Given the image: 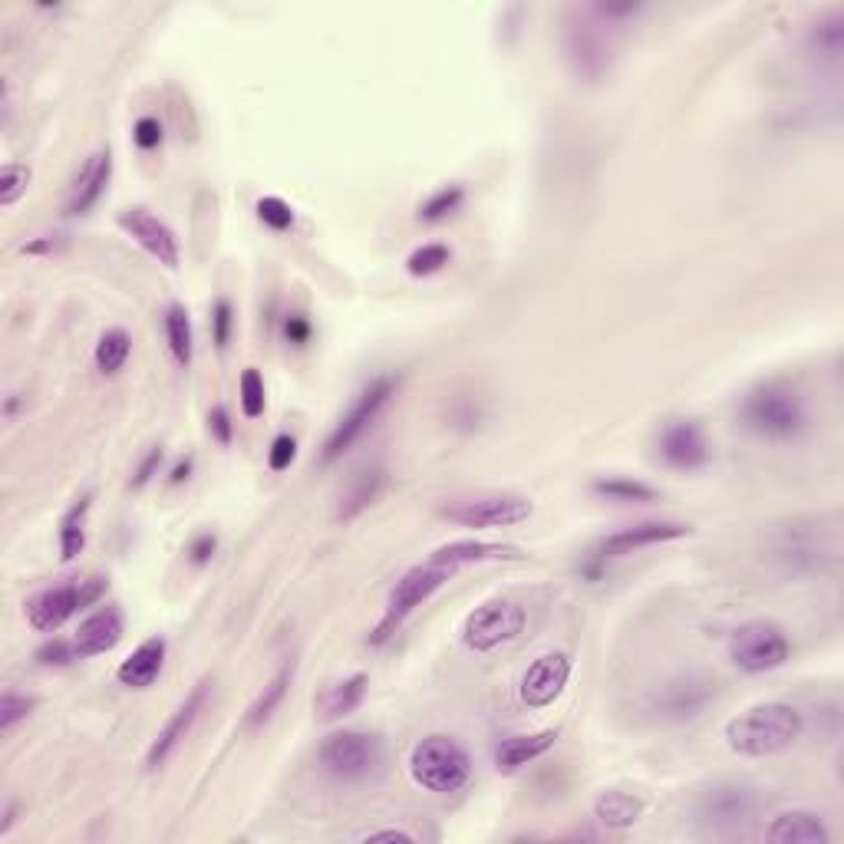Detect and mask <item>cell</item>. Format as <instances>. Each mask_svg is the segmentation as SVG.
Wrapping results in <instances>:
<instances>
[{
    "mask_svg": "<svg viewBox=\"0 0 844 844\" xmlns=\"http://www.w3.org/2000/svg\"><path fill=\"white\" fill-rule=\"evenodd\" d=\"M765 838L772 844H828L832 835H828L825 822H822L815 812L795 808V812H782V815L768 825Z\"/></svg>",
    "mask_w": 844,
    "mask_h": 844,
    "instance_id": "7402d4cb",
    "label": "cell"
},
{
    "mask_svg": "<svg viewBox=\"0 0 844 844\" xmlns=\"http://www.w3.org/2000/svg\"><path fill=\"white\" fill-rule=\"evenodd\" d=\"M802 733H805V719L788 703H758L726 723L729 749L746 755V758L778 755L788 746H795L802 739Z\"/></svg>",
    "mask_w": 844,
    "mask_h": 844,
    "instance_id": "6da1fadb",
    "label": "cell"
},
{
    "mask_svg": "<svg viewBox=\"0 0 844 844\" xmlns=\"http://www.w3.org/2000/svg\"><path fill=\"white\" fill-rule=\"evenodd\" d=\"M453 570H456V567H446V564L436 562L409 567V570L393 584V590H389L386 614L379 617V624H376L374 634H370V647H383V644L403 627V620H406L416 607H423V604L453 577Z\"/></svg>",
    "mask_w": 844,
    "mask_h": 844,
    "instance_id": "5b68a950",
    "label": "cell"
},
{
    "mask_svg": "<svg viewBox=\"0 0 844 844\" xmlns=\"http://www.w3.org/2000/svg\"><path fill=\"white\" fill-rule=\"evenodd\" d=\"M208 433H211V439H215L218 446H231V439H235V423H231L228 406H215V409L208 413Z\"/></svg>",
    "mask_w": 844,
    "mask_h": 844,
    "instance_id": "ee69618b",
    "label": "cell"
},
{
    "mask_svg": "<svg viewBox=\"0 0 844 844\" xmlns=\"http://www.w3.org/2000/svg\"><path fill=\"white\" fill-rule=\"evenodd\" d=\"M693 528L683 525V522H641V525H630V528H620L614 535H607L594 558L600 562H610V558H624V555H634L641 548H654V545H663V542H676V538H686Z\"/></svg>",
    "mask_w": 844,
    "mask_h": 844,
    "instance_id": "5bb4252c",
    "label": "cell"
},
{
    "mask_svg": "<svg viewBox=\"0 0 844 844\" xmlns=\"http://www.w3.org/2000/svg\"><path fill=\"white\" fill-rule=\"evenodd\" d=\"M396 386H399V379L396 376H376L370 379L367 386H364V393L354 399V406L347 409V416L334 426V433L327 436V443H324V449H320V463L324 466H334L337 459H344L350 449H354V443L374 426V419L386 409V403L396 396Z\"/></svg>",
    "mask_w": 844,
    "mask_h": 844,
    "instance_id": "52a82bcc",
    "label": "cell"
},
{
    "mask_svg": "<svg viewBox=\"0 0 844 844\" xmlns=\"http://www.w3.org/2000/svg\"><path fill=\"white\" fill-rule=\"evenodd\" d=\"M713 699V683L699 679V676H683V679H673L663 693L657 696V709L666 716V719H693L699 716Z\"/></svg>",
    "mask_w": 844,
    "mask_h": 844,
    "instance_id": "d6986e66",
    "label": "cell"
},
{
    "mask_svg": "<svg viewBox=\"0 0 844 844\" xmlns=\"http://www.w3.org/2000/svg\"><path fill=\"white\" fill-rule=\"evenodd\" d=\"M215 552H218V538L211 535V532H201V535H195L191 538V545H188V558H191V564H208L211 558H215Z\"/></svg>",
    "mask_w": 844,
    "mask_h": 844,
    "instance_id": "7dc6e473",
    "label": "cell"
},
{
    "mask_svg": "<svg viewBox=\"0 0 844 844\" xmlns=\"http://www.w3.org/2000/svg\"><path fill=\"white\" fill-rule=\"evenodd\" d=\"M522 552L515 545H491V542H449L443 545L433 562L446 564V567H459V564H481V562H518Z\"/></svg>",
    "mask_w": 844,
    "mask_h": 844,
    "instance_id": "d4e9b609",
    "label": "cell"
},
{
    "mask_svg": "<svg viewBox=\"0 0 844 844\" xmlns=\"http://www.w3.org/2000/svg\"><path fill=\"white\" fill-rule=\"evenodd\" d=\"M17 812H20V805L17 802H7L3 805V815H0V838L13 828V822H17Z\"/></svg>",
    "mask_w": 844,
    "mask_h": 844,
    "instance_id": "f5cc1de1",
    "label": "cell"
},
{
    "mask_svg": "<svg viewBox=\"0 0 844 844\" xmlns=\"http://www.w3.org/2000/svg\"><path fill=\"white\" fill-rule=\"evenodd\" d=\"M528 624V614L515 600H488L475 607L463 624V641L475 654H491L495 647L515 641Z\"/></svg>",
    "mask_w": 844,
    "mask_h": 844,
    "instance_id": "9c48e42d",
    "label": "cell"
},
{
    "mask_svg": "<svg viewBox=\"0 0 844 844\" xmlns=\"http://www.w3.org/2000/svg\"><path fill=\"white\" fill-rule=\"evenodd\" d=\"M367 683H370L367 673H354V676L334 683L327 689V696L320 699V719L334 723V719H344V716L357 713L360 703L367 699Z\"/></svg>",
    "mask_w": 844,
    "mask_h": 844,
    "instance_id": "4316f807",
    "label": "cell"
},
{
    "mask_svg": "<svg viewBox=\"0 0 844 844\" xmlns=\"http://www.w3.org/2000/svg\"><path fill=\"white\" fill-rule=\"evenodd\" d=\"M294 459H297V439H294V436H287V433H281V436L271 443V449H268V469L287 471L290 466H294Z\"/></svg>",
    "mask_w": 844,
    "mask_h": 844,
    "instance_id": "7bdbcfd3",
    "label": "cell"
},
{
    "mask_svg": "<svg viewBox=\"0 0 844 844\" xmlns=\"http://www.w3.org/2000/svg\"><path fill=\"white\" fill-rule=\"evenodd\" d=\"M409 772L416 785L436 795H453L466 788L471 778V758L453 736H426L413 746L409 755Z\"/></svg>",
    "mask_w": 844,
    "mask_h": 844,
    "instance_id": "3957f363",
    "label": "cell"
},
{
    "mask_svg": "<svg viewBox=\"0 0 844 844\" xmlns=\"http://www.w3.org/2000/svg\"><path fill=\"white\" fill-rule=\"evenodd\" d=\"M119 228H122L146 255H152L159 265H166L169 271L179 268V261H182L179 238H176V231H172L162 218H156L149 208H126V211L119 215Z\"/></svg>",
    "mask_w": 844,
    "mask_h": 844,
    "instance_id": "7c38bea8",
    "label": "cell"
},
{
    "mask_svg": "<svg viewBox=\"0 0 844 844\" xmlns=\"http://www.w3.org/2000/svg\"><path fill=\"white\" fill-rule=\"evenodd\" d=\"M106 590H109V577H102V574L83 577V580L77 577V580L57 584V587H43L23 604L27 624L40 634H57L73 614L93 607Z\"/></svg>",
    "mask_w": 844,
    "mask_h": 844,
    "instance_id": "277c9868",
    "label": "cell"
},
{
    "mask_svg": "<svg viewBox=\"0 0 844 844\" xmlns=\"http://www.w3.org/2000/svg\"><path fill=\"white\" fill-rule=\"evenodd\" d=\"M191 469H195V459H191V456L179 459L176 469L169 471V485H182V481H188V478H191Z\"/></svg>",
    "mask_w": 844,
    "mask_h": 844,
    "instance_id": "816d5d0a",
    "label": "cell"
},
{
    "mask_svg": "<svg viewBox=\"0 0 844 844\" xmlns=\"http://www.w3.org/2000/svg\"><path fill=\"white\" fill-rule=\"evenodd\" d=\"M30 186V169L23 162H7L0 169V208H13Z\"/></svg>",
    "mask_w": 844,
    "mask_h": 844,
    "instance_id": "8d00e7d4",
    "label": "cell"
},
{
    "mask_svg": "<svg viewBox=\"0 0 844 844\" xmlns=\"http://www.w3.org/2000/svg\"><path fill=\"white\" fill-rule=\"evenodd\" d=\"M567 679H570V657L562 654V651H555V654L538 657L525 669L518 693H522V699L532 709H545V706H552L562 696Z\"/></svg>",
    "mask_w": 844,
    "mask_h": 844,
    "instance_id": "2e32d148",
    "label": "cell"
},
{
    "mask_svg": "<svg viewBox=\"0 0 844 844\" xmlns=\"http://www.w3.org/2000/svg\"><path fill=\"white\" fill-rule=\"evenodd\" d=\"M743 423L755 436L772 443H792L805 433L808 413L795 386L782 379L758 383L743 399Z\"/></svg>",
    "mask_w": 844,
    "mask_h": 844,
    "instance_id": "7a4b0ae2",
    "label": "cell"
},
{
    "mask_svg": "<svg viewBox=\"0 0 844 844\" xmlns=\"http://www.w3.org/2000/svg\"><path fill=\"white\" fill-rule=\"evenodd\" d=\"M119 641H122V614H119V607H99L87 620H80L73 647H77V657L90 659L109 654Z\"/></svg>",
    "mask_w": 844,
    "mask_h": 844,
    "instance_id": "ac0fdd59",
    "label": "cell"
},
{
    "mask_svg": "<svg viewBox=\"0 0 844 844\" xmlns=\"http://www.w3.org/2000/svg\"><path fill=\"white\" fill-rule=\"evenodd\" d=\"M532 512H535V505L525 495H481V498L446 505L439 515L453 525H463V528H508V525L528 522Z\"/></svg>",
    "mask_w": 844,
    "mask_h": 844,
    "instance_id": "8fae6325",
    "label": "cell"
},
{
    "mask_svg": "<svg viewBox=\"0 0 844 844\" xmlns=\"http://www.w3.org/2000/svg\"><path fill=\"white\" fill-rule=\"evenodd\" d=\"M17 406H20V399H17V396H10V399H7V406H3V409H7V416H13V413H17Z\"/></svg>",
    "mask_w": 844,
    "mask_h": 844,
    "instance_id": "db71d44e",
    "label": "cell"
},
{
    "mask_svg": "<svg viewBox=\"0 0 844 844\" xmlns=\"http://www.w3.org/2000/svg\"><path fill=\"white\" fill-rule=\"evenodd\" d=\"M208 693H211V679H201L191 693L186 696V703L169 716V723L159 729V736H156V743L149 746V755H146V768H162L169 758H172V752L182 746V739L188 736V729L195 726V719H198V713L205 709V703H208Z\"/></svg>",
    "mask_w": 844,
    "mask_h": 844,
    "instance_id": "9a60e30c",
    "label": "cell"
},
{
    "mask_svg": "<svg viewBox=\"0 0 844 844\" xmlns=\"http://www.w3.org/2000/svg\"><path fill=\"white\" fill-rule=\"evenodd\" d=\"M558 733L555 729H542V733H532V736H508L498 743L495 749V768L502 775H515L518 768H525L528 762L542 758L545 752L555 746Z\"/></svg>",
    "mask_w": 844,
    "mask_h": 844,
    "instance_id": "603a6c76",
    "label": "cell"
},
{
    "mask_svg": "<svg viewBox=\"0 0 844 844\" xmlns=\"http://www.w3.org/2000/svg\"><path fill=\"white\" fill-rule=\"evenodd\" d=\"M231 330H235V307H231V300L221 297L211 307V340L218 350H225L231 344Z\"/></svg>",
    "mask_w": 844,
    "mask_h": 844,
    "instance_id": "ab89813d",
    "label": "cell"
},
{
    "mask_svg": "<svg viewBox=\"0 0 844 844\" xmlns=\"http://www.w3.org/2000/svg\"><path fill=\"white\" fill-rule=\"evenodd\" d=\"M166 340H169V350H172L176 364L188 367L191 354H195V334H191V317H188L182 304H172L166 310Z\"/></svg>",
    "mask_w": 844,
    "mask_h": 844,
    "instance_id": "1f68e13d",
    "label": "cell"
},
{
    "mask_svg": "<svg viewBox=\"0 0 844 844\" xmlns=\"http://www.w3.org/2000/svg\"><path fill=\"white\" fill-rule=\"evenodd\" d=\"M33 706H37L33 696H20V693L7 689L0 696V733H10L20 719H27L33 713Z\"/></svg>",
    "mask_w": 844,
    "mask_h": 844,
    "instance_id": "f35d334b",
    "label": "cell"
},
{
    "mask_svg": "<svg viewBox=\"0 0 844 844\" xmlns=\"http://www.w3.org/2000/svg\"><path fill=\"white\" fill-rule=\"evenodd\" d=\"M564 57H567L577 80L600 83L614 63V50L604 33V23L590 13H580V10L570 13L564 20Z\"/></svg>",
    "mask_w": 844,
    "mask_h": 844,
    "instance_id": "8992f818",
    "label": "cell"
},
{
    "mask_svg": "<svg viewBox=\"0 0 844 844\" xmlns=\"http://www.w3.org/2000/svg\"><path fill=\"white\" fill-rule=\"evenodd\" d=\"M659 459L676 471H696L709 463V443L693 419H673L659 429Z\"/></svg>",
    "mask_w": 844,
    "mask_h": 844,
    "instance_id": "4fadbf2b",
    "label": "cell"
},
{
    "mask_svg": "<svg viewBox=\"0 0 844 844\" xmlns=\"http://www.w3.org/2000/svg\"><path fill=\"white\" fill-rule=\"evenodd\" d=\"M109 179H112V156H109V149H102V152H93V156L83 162L80 176L73 179L70 198H67V215H70V218H77V215H87L96 201L106 195V188H109Z\"/></svg>",
    "mask_w": 844,
    "mask_h": 844,
    "instance_id": "ffe728a7",
    "label": "cell"
},
{
    "mask_svg": "<svg viewBox=\"0 0 844 844\" xmlns=\"http://www.w3.org/2000/svg\"><path fill=\"white\" fill-rule=\"evenodd\" d=\"M383 485H386V469H383V466H370V469L357 471V475H354V481L347 485L344 498H340V512H337V518H340V522H354V518H360V515L374 505L376 498H379Z\"/></svg>",
    "mask_w": 844,
    "mask_h": 844,
    "instance_id": "484cf974",
    "label": "cell"
},
{
    "mask_svg": "<svg viewBox=\"0 0 844 844\" xmlns=\"http://www.w3.org/2000/svg\"><path fill=\"white\" fill-rule=\"evenodd\" d=\"M644 808L647 805H644L641 795H630V792H620V788H607L594 798V818L604 828H614V832L634 828L644 818Z\"/></svg>",
    "mask_w": 844,
    "mask_h": 844,
    "instance_id": "cb8c5ba5",
    "label": "cell"
},
{
    "mask_svg": "<svg viewBox=\"0 0 844 844\" xmlns=\"http://www.w3.org/2000/svg\"><path fill=\"white\" fill-rule=\"evenodd\" d=\"M808 47H812L822 60H838L844 50L842 17L835 13V17H828V20L815 23V27H812V33H808Z\"/></svg>",
    "mask_w": 844,
    "mask_h": 844,
    "instance_id": "836d02e7",
    "label": "cell"
},
{
    "mask_svg": "<svg viewBox=\"0 0 844 844\" xmlns=\"http://www.w3.org/2000/svg\"><path fill=\"white\" fill-rule=\"evenodd\" d=\"M463 205H466V188L456 186V182H453V186H443L419 205V221H429V225L446 221V218H453Z\"/></svg>",
    "mask_w": 844,
    "mask_h": 844,
    "instance_id": "d6a6232c",
    "label": "cell"
},
{
    "mask_svg": "<svg viewBox=\"0 0 844 844\" xmlns=\"http://www.w3.org/2000/svg\"><path fill=\"white\" fill-rule=\"evenodd\" d=\"M792 654L785 630L772 620H749L733 630L729 637V659L743 673H768L778 669Z\"/></svg>",
    "mask_w": 844,
    "mask_h": 844,
    "instance_id": "ba28073f",
    "label": "cell"
},
{
    "mask_svg": "<svg viewBox=\"0 0 844 844\" xmlns=\"http://www.w3.org/2000/svg\"><path fill=\"white\" fill-rule=\"evenodd\" d=\"M255 211H258V218H261V225L265 228H271V231H290L294 228V208L278 198V195H265V198H258V205H255Z\"/></svg>",
    "mask_w": 844,
    "mask_h": 844,
    "instance_id": "74e56055",
    "label": "cell"
},
{
    "mask_svg": "<svg viewBox=\"0 0 844 844\" xmlns=\"http://www.w3.org/2000/svg\"><path fill=\"white\" fill-rule=\"evenodd\" d=\"M77 657V647L73 644H67V641H60V637H53V641H47L40 651H37V663L40 666H67V663H73Z\"/></svg>",
    "mask_w": 844,
    "mask_h": 844,
    "instance_id": "b9f144b4",
    "label": "cell"
},
{
    "mask_svg": "<svg viewBox=\"0 0 844 844\" xmlns=\"http://www.w3.org/2000/svg\"><path fill=\"white\" fill-rule=\"evenodd\" d=\"M129 354H132V337H129L122 327H112V330H106V334L99 337V344H96V370L102 376H116L126 367Z\"/></svg>",
    "mask_w": 844,
    "mask_h": 844,
    "instance_id": "4dcf8cb0",
    "label": "cell"
},
{
    "mask_svg": "<svg viewBox=\"0 0 844 844\" xmlns=\"http://www.w3.org/2000/svg\"><path fill=\"white\" fill-rule=\"evenodd\" d=\"M644 10V3H634V0H627V3H594L590 7V17H597L600 23L607 20H627V17H637Z\"/></svg>",
    "mask_w": 844,
    "mask_h": 844,
    "instance_id": "bcb514c9",
    "label": "cell"
},
{
    "mask_svg": "<svg viewBox=\"0 0 844 844\" xmlns=\"http://www.w3.org/2000/svg\"><path fill=\"white\" fill-rule=\"evenodd\" d=\"M752 812H755V795L736 782H719L699 798V818L713 828H736L749 822Z\"/></svg>",
    "mask_w": 844,
    "mask_h": 844,
    "instance_id": "e0dca14e",
    "label": "cell"
},
{
    "mask_svg": "<svg viewBox=\"0 0 844 844\" xmlns=\"http://www.w3.org/2000/svg\"><path fill=\"white\" fill-rule=\"evenodd\" d=\"M379 739L370 733H334L320 743V765L327 775H334L337 782H360L379 765Z\"/></svg>",
    "mask_w": 844,
    "mask_h": 844,
    "instance_id": "30bf717a",
    "label": "cell"
},
{
    "mask_svg": "<svg viewBox=\"0 0 844 844\" xmlns=\"http://www.w3.org/2000/svg\"><path fill=\"white\" fill-rule=\"evenodd\" d=\"M453 261V251H449V245H443V241H433V245H423V248H416L409 258H406V271L413 275V278H433V275H439L446 265Z\"/></svg>",
    "mask_w": 844,
    "mask_h": 844,
    "instance_id": "e575fe53",
    "label": "cell"
},
{
    "mask_svg": "<svg viewBox=\"0 0 844 844\" xmlns=\"http://www.w3.org/2000/svg\"><path fill=\"white\" fill-rule=\"evenodd\" d=\"M166 651H169V644L159 634L149 637V641H142L129 657L119 663L116 679L122 686H129V689H149L159 679L162 666H166Z\"/></svg>",
    "mask_w": 844,
    "mask_h": 844,
    "instance_id": "44dd1931",
    "label": "cell"
},
{
    "mask_svg": "<svg viewBox=\"0 0 844 844\" xmlns=\"http://www.w3.org/2000/svg\"><path fill=\"white\" fill-rule=\"evenodd\" d=\"M93 508V491H83L60 518V558L73 562L87 548V515Z\"/></svg>",
    "mask_w": 844,
    "mask_h": 844,
    "instance_id": "83f0119b",
    "label": "cell"
},
{
    "mask_svg": "<svg viewBox=\"0 0 844 844\" xmlns=\"http://www.w3.org/2000/svg\"><path fill=\"white\" fill-rule=\"evenodd\" d=\"M287 686H290V666H281L278 673H275V679L258 693V699L248 706V716H245V726L248 729H258V726H265L275 713H278V706L284 703V696H287Z\"/></svg>",
    "mask_w": 844,
    "mask_h": 844,
    "instance_id": "f546056e",
    "label": "cell"
},
{
    "mask_svg": "<svg viewBox=\"0 0 844 844\" xmlns=\"http://www.w3.org/2000/svg\"><path fill=\"white\" fill-rule=\"evenodd\" d=\"M238 399H241V413L248 419H261L265 409H268V389H265V376L258 374L255 367H248L241 374V383H238Z\"/></svg>",
    "mask_w": 844,
    "mask_h": 844,
    "instance_id": "d590c367",
    "label": "cell"
},
{
    "mask_svg": "<svg viewBox=\"0 0 844 844\" xmlns=\"http://www.w3.org/2000/svg\"><path fill=\"white\" fill-rule=\"evenodd\" d=\"M590 491L604 502H617V505H651L657 502V488L641 481V478H627V475H607V478H594Z\"/></svg>",
    "mask_w": 844,
    "mask_h": 844,
    "instance_id": "f1b7e54d",
    "label": "cell"
},
{
    "mask_svg": "<svg viewBox=\"0 0 844 844\" xmlns=\"http://www.w3.org/2000/svg\"><path fill=\"white\" fill-rule=\"evenodd\" d=\"M310 337H314L310 317H304V314H287L284 317V340L290 347H304V344H310Z\"/></svg>",
    "mask_w": 844,
    "mask_h": 844,
    "instance_id": "f6af8a7d",
    "label": "cell"
},
{
    "mask_svg": "<svg viewBox=\"0 0 844 844\" xmlns=\"http://www.w3.org/2000/svg\"><path fill=\"white\" fill-rule=\"evenodd\" d=\"M162 459H166V449H162V446L149 449V453H146V459L139 463L136 475H132V488H142V485H149V481H152V475H156V471H159V466H162Z\"/></svg>",
    "mask_w": 844,
    "mask_h": 844,
    "instance_id": "c3c4849f",
    "label": "cell"
},
{
    "mask_svg": "<svg viewBox=\"0 0 844 844\" xmlns=\"http://www.w3.org/2000/svg\"><path fill=\"white\" fill-rule=\"evenodd\" d=\"M162 139H166V132H162V122H159L156 116H142V119L132 126V142H136V149H142V152L159 149Z\"/></svg>",
    "mask_w": 844,
    "mask_h": 844,
    "instance_id": "60d3db41",
    "label": "cell"
},
{
    "mask_svg": "<svg viewBox=\"0 0 844 844\" xmlns=\"http://www.w3.org/2000/svg\"><path fill=\"white\" fill-rule=\"evenodd\" d=\"M364 842H403V844H413V835L409 832H403V828H386V832H370Z\"/></svg>",
    "mask_w": 844,
    "mask_h": 844,
    "instance_id": "f907efd6",
    "label": "cell"
},
{
    "mask_svg": "<svg viewBox=\"0 0 844 844\" xmlns=\"http://www.w3.org/2000/svg\"><path fill=\"white\" fill-rule=\"evenodd\" d=\"M20 251H23V255H33V258H40V255H57V251H60V245H57L53 238H37V241H27Z\"/></svg>",
    "mask_w": 844,
    "mask_h": 844,
    "instance_id": "681fc988",
    "label": "cell"
}]
</instances>
